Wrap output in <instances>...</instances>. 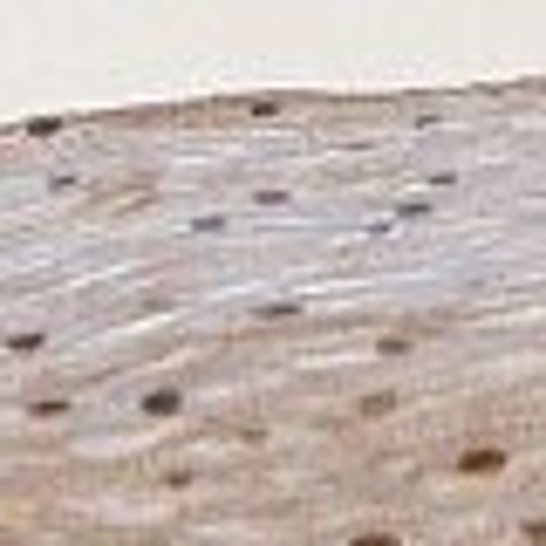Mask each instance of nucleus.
Instances as JSON below:
<instances>
[{"mask_svg":"<svg viewBox=\"0 0 546 546\" xmlns=\"http://www.w3.org/2000/svg\"><path fill=\"white\" fill-rule=\"evenodd\" d=\"M144 410H151V417H171V410H178V390H151V396H144Z\"/></svg>","mask_w":546,"mask_h":546,"instance_id":"3","label":"nucleus"},{"mask_svg":"<svg viewBox=\"0 0 546 546\" xmlns=\"http://www.w3.org/2000/svg\"><path fill=\"white\" fill-rule=\"evenodd\" d=\"M390 410H396L390 390H376V396H362V403H355V417H390Z\"/></svg>","mask_w":546,"mask_h":546,"instance_id":"2","label":"nucleus"},{"mask_svg":"<svg viewBox=\"0 0 546 546\" xmlns=\"http://www.w3.org/2000/svg\"><path fill=\"white\" fill-rule=\"evenodd\" d=\"M519 540H526V546H546V519H526V526H519Z\"/></svg>","mask_w":546,"mask_h":546,"instance_id":"5","label":"nucleus"},{"mask_svg":"<svg viewBox=\"0 0 546 546\" xmlns=\"http://www.w3.org/2000/svg\"><path fill=\"white\" fill-rule=\"evenodd\" d=\"M349 546H403V540H396L390 526H369V533H355V540H349Z\"/></svg>","mask_w":546,"mask_h":546,"instance_id":"4","label":"nucleus"},{"mask_svg":"<svg viewBox=\"0 0 546 546\" xmlns=\"http://www.w3.org/2000/svg\"><path fill=\"white\" fill-rule=\"evenodd\" d=\"M506 471V451L499 444H471V451H458V478H499Z\"/></svg>","mask_w":546,"mask_h":546,"instance_id":"1","label":"nucleus"}]
</instances>
